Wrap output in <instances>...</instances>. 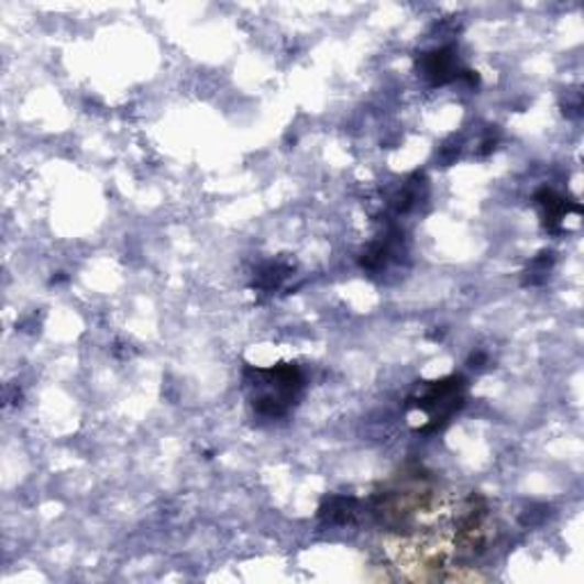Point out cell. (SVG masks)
Segmentation results:
<instances>
[{
    "label": "cell",
    "mask_w": 584,
    "mask_h": 584,
    "mask_svg": "<svg viewBox=\"0 0 584 584\" xmlns=\"http://www.w3.org/2000/svg\"><path fill=\"white\" fill-rule=\"evenodd\" d=\"M425 71L427 76H432L437 82H445L450 78V74L454 71V57L448 48L437 51L425 59Z\"/></svg>",
    "instance_id": "3957f363"
},
{
    "label": "cell",
    "mask_w": 584,
    "mask_h": 584,
    "mask_svg": "<svg viewBox=\"0 0 584 584\" xmlns=\"http://www.w3.org/2000/svg\"><path fill=\"white\" fill-rule=\"evenodd\" d=\"M464 379L461 377H450L443 382L429 384L420 397H418V409L429 414V420H432V427H439L454 414V409L461 407V399H464Z\"/></svg>",
    "instance_id": "7a4b0ae2"
},
{
    "label": "cell",
    "mask_w": 584,
    "mask_h": 584,
    "mask_svg": "<svg viewBox=\"0 0 584 584\" xmlns=\"http://www.w3.org/2000/svg\"><path fill=\"white\" fill-rule=\"evenodd\" d=\"M254 409L263 416H284L295 403L301 388V375L295 365H279L269 371H256L254 379Z\"/></svg>",
    "instance_id": "6da1fadb"
}]
</instances>
